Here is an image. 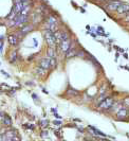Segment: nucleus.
<instances>
[{
  "mask_svg": "<svg viewBox=\"0 0 129 141\" xmlns=\"http://www.w3.org/2000/svg\"><path fill=\"white\" fill-rule=\"evenodd\" d=\"M44 34H45L46 41L48 43V45L50 46V47L53 48L56 45V39H55V36H54V32H52V31L49 30V29H46Z\"/></svg>",
  "mask_w": 129,
  "mask_h": 141,
  "instance_id": "nucleus-1",
  "label": "nucleus"
},
{
  "mask_svg": "<svg viewBox=\"0 0 129 141\" xmlns=\"http://www.w3.org/2000/svg\"><path fill=\"white\" fill-rule=\"evenodd\" d=\"M113 104V99L112 98H107L102 100V102L97 105V108L101 109V110H108L110 109V107L112 106Z\"/></svg>",
  "mask_w": 129,
  "mask_h": 141,
  "instance_id": "nucleus-2",
  "label": "nucleus"
},
{
  "mask_svg": "<svg viewBox=\"0 0 129 141\" xmlns=\"http://www.w3.org/2000/svg\"><path fill=\"white\" fill-rule=\"evenodd\" d=\"M47 29L51 30L52 32H55L57 30V20L53 16H50L47 20Z\"/></svg>",
  "mask_w": 129,
  "mask_h": 141,
  "instance_id": "nucleus-3",
  "label": "nucleus"
},
{
  "mask_svg": "<svg viewBox=\"0 0 129 141\" xmlns=\"http://www.w3.org/2000/svg\"><path fill=\"white\" fill-rule=\"evenodd\" d=\"M59 45H60V49H62V51L64 52V53H67V52L70 50V48H71L70 38H66V39H63V40L59 43Z\"/></svg>",
  "mask_w": 129,
  "mask_h": 141,
  "instance_id": "nucleus-4",
  "label": "nucleus"
},
{
  "mask_svg": "<svg viewBox=\"0 0 129 141\" xmlns=\"http://www.w3.org/2000/svg\"><path fill=\"white\" fill-rule=\"evenodd\" d=\"M121 3L122 2L119 1V0H110V1L107 2L106 6H107V9L108 10H110V11H116Z\"/></svg>",
  "mask_w": 129,
  "mask_h": 141,
  "instance_id": "nucleus-5",
  "label": "nucleus"
},
{
  "mask_svg": "<svg viewBox=\"0 0 129 141\" xmlns=\"http://www.w3.org/2000/svg\"><path fill=\"white\" fill-rule=\"evenodd\" d=\"M128 117V110L125 107H121L119 110L116 111V118L120 120H125Z\"/></svg>",
  "mask_w": 129,
  "mask_h": 141,
  "instance_id": "nucleus-6",
  "label": "nucleus"
},
{
  "mask_svg": "<svg viewBox=\"0 0 129 141\" xmlns=\"http://www.w3.org/2000/svg\"><path fill=\"white\" fill-rule=\"evenodd\" d=\"M39 67L44 68L45 70L50 69V68H51V63H50V58H48V57L41 58L40 61H39Z\"/></svg>",
  "mask_w": 129,
  "mask_h": 141,
  "instance_id": "nucleus-7",
  "label": "nucleus"
},
{
  "mask_svg": "<svg viewBox=\"0 0 129 141\" xmlns=\"http://www.w3.org/2000/svg\"><path fill=\"white\" fill-rule=\"evenodd\" d=\"M116 12L119 14H128L129 13V4H127V3H121L120 6L116 10Z\"/></svg>",
  "mask_w": 129,
  "mask_h": 141,
  "instance_id": "nucleus-8",
  "label": "nucleus"
},
{
  "mask_svg": "<svg viewBox=\"0 0 129 141\" xmlns=\"http://www.w3.org/2000/svg\"><path fill=\"white\" fill-rule=\"evenodd\" d=\"M5 137H6V140H14V139H18L16 137V132H6L5 133Z\"/></svg>",
  "mask_w": 129,
  "mask_h": 141,
  "instance_id": "nucleus-9",
  "label": "nucleus"
},
{
  "mask_svg": "<svg viewBox=\"0 0 129 141\" xmlns=\"http://www.w3.org/2000/svg\"><path fill=\"white\" fill-rule=\"evenodd\" d=\"M9 43L11 46H16L18 44V38L16 35H10L9 36Z\"/></svg>",
  "mask_w": 129,
  "mask_h": 141,
  "instance_id": "nucleus-10",
  "label": "nucleus"
},
{
  "mask_svg": "<svg viewBox=\"0 0 129 141\" xmlns=\"http://www.w3.org/2000/svg\"><path fill=\"white\" fill-rule=\"evenodd\" d=\"M32 30V26H26V27H23L22 29H21V31H20V34L21 35H26V34H28L30 31Z\"/></svg>",
  "mask_w": 129,
  "mask_h": 141,
  "instance_id": "nucleus-11",
  "label": "nucleus"
},
{
  "mask_svg": "<svg viewBox=\"0 0 129 141\" xmlns=\"http://www.w3.org/2000/svg\"><path fill=\"white\" fill-rule=\"evenodd\" d=\"M3 122H4L5 125H11V124H12V120H11V118L9 117V116H4V117H3Z\"/></svg>",
  "mask_w": 129,
  "mask_h": 141,
  "instance_id": "nucleus-12",
  "label": "nucleus"
},
{
  "mask_svg": "<svg viewBox=\"0 0 129 141\" xmlns=\"http://www.w3.org/2000/svg\"><path fill=\"white\" fill-rule=\"evenodd\" d=\"M17 59V52L16 51H14L13 53H12V55H11V58H10V62L11 63H14Z\"/></svg>",
  "mask_w": 129,
  "mask_h": 141,
  "instance_id": "nucleus-13",
  "label": "nucleus"
},
{
  "mask_svg": "<svg viewBox=\"0 0 129 141\" xmlns=\"http://www.w3.org/2000/svg\"><path fill=\"white\" fill-rule=\"evenodd\" d=\"M50 63H51V67H52V68H54V67L57 65V63H56V61H55L54 57H51V58H50Z\"/></svg>",
  "mask_w": 129,
  "mask_h": 141,
  "instance_id": "nucleus-14",
  "label": "nucleus"
},
{
  "mask_svg": "<svg viewBox=\"0 0 129 141\" xmlns=\"http://www.w3.org/2000/svg\"><path fill=\"white\" fill-rule=\"evenodd\" d=\"M124 104L126 105V106H129V98H125L124 99Z\"/></svg>",
  "mask_w": 129,
  "mask_h": 141,
  "instance_id": "nucleus-15",
  "label": "nucleus"
},
{
  "mask_svg": "<svg viewBox=\"0 0 129 141\" xmlns=\"http://www.w3.org/2000/svg\"><path fill=\"white\" fill-rule=\"evenodd\" d=\"M46 136H49V133L48 132H42L41 137H46Z\"/></svg>",
  "mask_w": 129,
  "mask_h": 141,
  "instance_id": "nucleus-16",
  "label": "nucleus"
},
{
  "mask_svg": "<svg viewBox=\"0 0 129 141\" xmlns=\"http://www.w3.org/2000/svg\"><path fill=\"white\" fill-rule=\"evenodd\" d=\"M49 55H50V57H54V53H53V51H52V50H50V51H49Z\"/></svg>",
  "mask_w": 129,
  "mask_h": 141,
  "instance_id": "nucleus-17",
  "label": "nucleus"
},
{
  "mask_svg": "<svg viewBox=\"0 0 129 141\" xmlns=\"http://www.w3.org/2000/svg\"><path fill=\"white\" fill-rule=\"evenodd\" d=\"M41 123H42L41 126H46V125H47V123H48V122H47V121H42Z\"/></svg>",
  "mask_w": 129,
  "mask_h": 141,
  "instance_id": "nucleus-18",
  "label": "nucleus"
},
{
  "mask_svg": "<svg viewBox=\"0 0 129 141\" xmlns=\"http://www.w3.org/2000/svg\"><path fill=\"white\" fill-rule=\"evenodd\" d=\"M126 21H128V22H129V13L127 14V16H126Z\"/></svg>",
  "mask_w": 129,
  "mask_h": 141,
  "instance_id": "nucleus-19",
  "label": "nucleus"
},
{
  "mask_svg": "<svg viewBox=\"0 0 129 141\" xmlns=\"http://www.w3.org/2000/svg\"><path fill=\"white\" fill-rule=\"evenodd\" d=\"M54 124H55V125H57V126H59V125H60V122H56V121H55V122H54Z\"/></svg>",
  "mask_w": 129,
  "mask_h": 141,
  "instance_id": "nucleus-20",
  "label": "nucleus"
},
{
  "mask_svg": "<svg viewBox=\"0 0 129 141\" xmlns=\"http://www.w3.org/2000/svg\"><path fill=\"white\" fill-rule=\"evenodd\" d=\"M22 2H30V0H21Z\"/></svg>",
  "mask_w": 129,
  "mask_h": 141,
  "instance_id": "nucleus-21",
  "label": "nucleus"
},
{
  "mask_svg": "<svg viewBox=\"0 0 129 141\" xmlns=\"http://www.w3.org/2000/svg\"><path fill=\"white\" fill-rule=\"evenodd\" d=\"M55 117H56V118H59V119H60V116H59V115H57V114H55Z\"/></svg>",
  "mask_w": 129,
  "mask_h": 141,
  "instance_id": "nucleus-22",
  "label": "nucleus"
},
{
  "mask_svg": "<svg viewBox=\"0 0 129 141\" xmlns=\"http://www.w3.org/2000/svg\"><path fill=\"white\" fill-rule=\"evenodd\" d=\"M99 1H106V0H99Z\"/></svg>",
  "mask_w": 129,
  "mask_h": 141,
  "instance_id": "nucleus-23",
  "label": "nucleus"
}]
</instances>
